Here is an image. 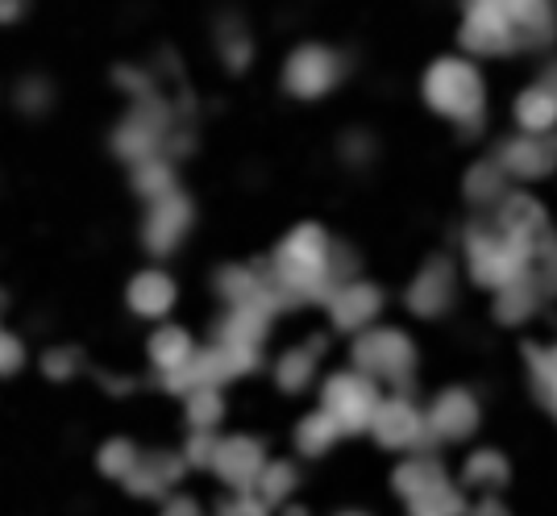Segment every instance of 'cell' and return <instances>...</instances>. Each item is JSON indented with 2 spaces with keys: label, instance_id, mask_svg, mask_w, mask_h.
Listing matches in <instances>:
<instances>
[{
  "label": "cell",
  "instance_id": "obj_1",
  "mask_svg": "<svg viewBox=\"0 0 557 516\" xmlns=\"http://www.w3.org/2000/svg\"><path fill=\"white\" fill-rule=\"evenodd\" d=\"M171 516H196V508H191V504H175V508H171Z\"/></svg>",
  "mask_w": 557,
  "mask_h": 516
}]
</instances>
